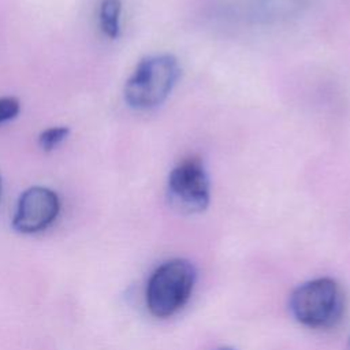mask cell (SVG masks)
<instances>
[{
	"mask_svg": "<svg viewBox=\"0 0 350 350\" xmlns=\"http://www.w3.org/2000/svg\"><path fill=\"white\" fill-rule=\"evenodd\" d=\"M1 191H3V182H1V176H0V200H1Z\"/></svg>",
	"mask_w": 350,
	"mask_h": 350,
	"instance_id": "9",
	"label": "cell"
},
{
	"mask_svg": "<svg viewBox=\"0 0 350 350\" xmlns=\"http://www.w3.org/2000/svg\"><path fill=\"white\" fill-rule=\"evenodd\" d=\"M60 200L45 186H31L18 198L12 228L21 234H36L49 227L57 217Z\"/></svg>",
	"mask_w": 350,
	"mask_h": 350,
	"instance_id": "5",
	"label": "cell"
},
{
	"mask_svg": "<svg viewBox=\"0 0 350 350\" xmlns=\"http://www.w3.org/2000/svg\"><path fill=\"white\" fill-rule=\"evenodd\" d=\"M216 350H234V349H231V347H219Z\"/></svg>",
	"mask_w": 350,
	"mask_h": 350,
	"instance_id": "10",
	"label": "cell"
},
{
	"mask_svg": "<svg viewBox=\"0 0 350 350\" xmlns=\"http://www.w3.org/2000/svg\"><path fill=\"white\" fill-rule=\"evenodd\" d=\"M179 77L180 66L174 55L146 56L124 83V101L134 109H152L167 100Z\"/></svg>",
	"mask_w": 350,
	"mask_h": 350,
	"instance_id": "1",
	"label": "cell"
},
{
	"mask_svg": "<svg viewBox=\"0 0 350 350\" xmlns=\"http://www.w3.org/2000/svg\"><path fill=\"white\" fill-rule=\"evenodd\" d=\"M347 350H350V338H349V345H347Z\"/></svg>",
	"mask_w": 350,
	"mask_h": 350,
	"instance_id": "11",
	"label": "cell"
},
{
	"mask_svg": "<svg viewBox=\"0 0 350 350\" xmlns=\"http://www.w3.org/2000/svg\"><path fill=\"white\" fill-rule=\"evenodd\" d=\"M345 308V293L332 278L308 280L290 295V310L294 319L309 328L335 327L342 320Z\"/></svg>",
	"mask_w": 350,
	"mask_h": 350,
	"instance_id": "2",
	"label": "cell"
},
{
	"mask_svg": "<svg viewBox=\"0 0 350 350\" xmlns=\"http://www.w3.org/2000/svg\"><path fill=\"white\" fill-rule=\"evenodd\" d=\"M70 134V129L67 126H53L42 130L38 134V146L45 150L51 152L56 149Z\"/></svg>",
	"mask_w": 350,
	"mask_h": 350,
	"instance_id": "7",
	"label": "cell"
},
{
	"mask_svg": "<svg viewBox=\"0 0 350 350\" xmlns=\"http://www.w3.org/2000/svg\"><path fill=\"white\" fill-rule=\"evenodd\" d=\"M197 280L196 267L185 258H172L160 264L146 284L149 312L165 319L175 314L189 301Z\"/></svg>",
	"mask_w": 350,
	"mask_h": 350,
	"instance_id": "3",
	"label": "cell"
},
{
	"mask_svg": "<svg viewBox=\"0 0 350 350\" xmlns=\"http://www.w3.org/2000/svg\"><path fill=\"white\" fill-rule=\"evenodd\" d=\"M171 205L180 213L204 212L211 201V183L200 157L190 156L179 161L167 180Z\"/></svg>",
	"mask_w": 350,
	"mask_h": 350,
	"instance_id": "4",
	"label": "cell"
},
{
	"mask_svg": "<svg viewBox=\"0 0 350 350\" xmlns=\"http://www.w3.org/2000/svg\"><path fill=\"white\" fill-rule=\"evenodd\" d=\"M120 0H101L98 19L103 33L109 38H116L120 31Z\"/></svg>",
	"mask_w": 350,
	"mask_h": 350,
	"instance_id": "6",
	"label": "cell"
},
{
	"mask_svg": "<svg viewBox=\"0 0 350 350\" xmlns=\"http://www.w3.org/2000/svg\"><path fill=\"white\" fill-rule=\"evenodd\" d=\"M21 112V103L18 98L11 96L0 97V124L10 122Z\"/></svg>",
	"mask_w": 350,
	"mask_h": 350,
	"instance_id": "8",
	"label": "cell"
}]
</instances>
